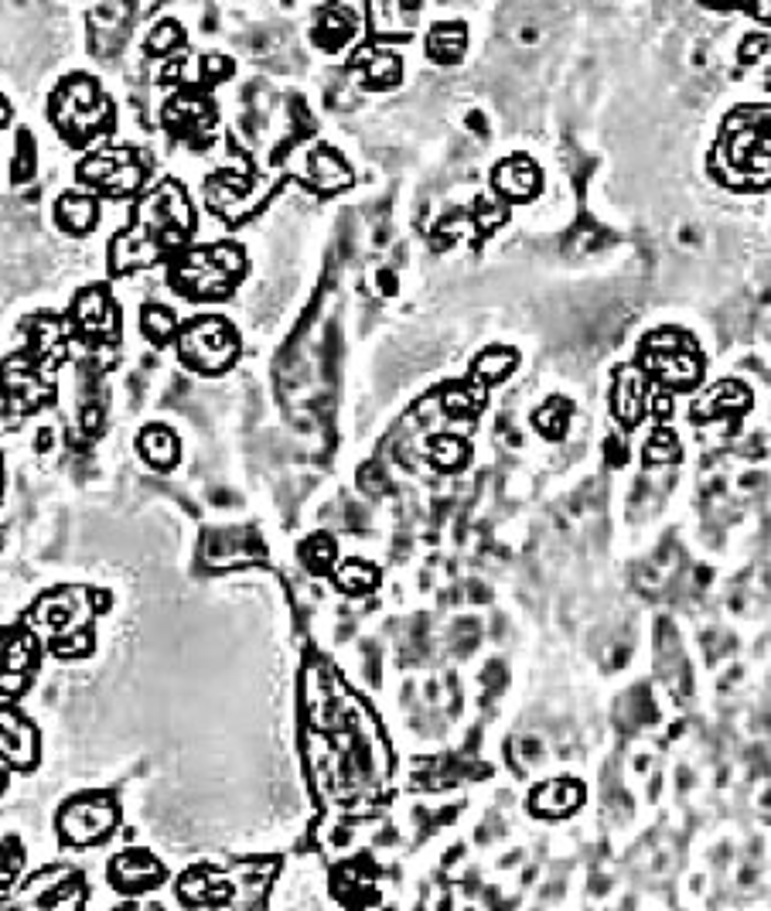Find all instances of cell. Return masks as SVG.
Masks as SVG:
<instances>
[{"mask_svg": "<svg viewBox=\"0 0 771 911\" xmlns=\"http://www.w3.org/2000/svg\"><path fill=\"white\" fill-rule=\"evenodd\" d=\"M0 393L18 410H38L55 396V386L45 376V366H38L35 359L18 352L11 359H4V366H0Z\"/></svg>", "mask_w": 771, "mask_h": 911, "instance_id": "9c48e42d", "label": "cell"}, {"mask_svg": "<svg viewBox=\"0 0 771 911\" xmlns=\"http://www.w3.org/2000/svg\"><path fill=\"white\" fill-rule=\"evenodd\" d=\"M123 911H157V908H123Z\"/></svg>", "mask_w": 771, "mask_h": 911, "instance_id": "ee69618b", "label": "cell"}, {"mask_svg": "<svg viewBox=\"0 0 771 911\" xmlns=\"http://www.w3.org/2000/svg\"><path fill=\"white\" fill-rule=\"evenodd\" d=\"M516 366H519V352L509 349V345H495V349H485V352L475 355V362H471V376L485 386H495V383H505Z\"/></svg>", "mask_w": 771, "mask_h": 911, "instance_id": "484cf974", "label": "cell"}, {"mask_svg": "<svg viewBox=\"0 0 771 911\" xmlns=\"http://www.w3.org/2000/svg\"><path fill=\"white\" fill-rule=\"evenodd\" d=\"M11 120V106H7V99L0 96V123H7Z\"/></svg>", "mask_w": 771, "mask_h": 911, "instance_id": "7bdbcfd3", "label": "cell"}, {"mask_svg": "<svg viewBox=\"0 0 771 911\" xmlns=\"http://www.w3.org/2000/svg\"><path fill=\"white\" fill-rule=\"evenodd\" d=\"M140 454L147 458V465L171 468L178 461V437L168 427H147L140 434Z\"/></svg>", "mask_w": 771, "mask_h": 911, "instance_id": "83f0119b", "label": "cell"}, {"mask_svg": "<svg viewBox=\"0 0 771 911\" xmlns=\"http://www.w3.org/2000/svg\"><path fill=\"white\" fill-rule=\"evenodd\" d=\"M359 38V14L352 7L338 4V0H328L314 11L311 18V41L321 48V52L335 55L345 52L352 41Z\"/></svg>", "mask_w": 771, "mask_h": 911, "instance_id": "2e32d148", "label": "cell"}, {"mask_svg": "<svg viewBox=\"0 0 771 911\" xmlns=\"http://www.w3.org/2000/svg\"><path fill=\"white\" fill-rule=\"evenodd\" d=\"M308 181L318 188V192L335 195V192H345V188L352 185L355 171H352V164L335 151V147L321 144V147H314L311 157H308Z\"/></svg>", "mask_w": 771, "mask_h": 911, "instance_id": "ffe728a7", "label": "cell"}, {"mask_svg": "<svg viewBox=\"0 0 771 911\" xmlns=\"http://www.w3.org/2000/svg\"><path fill=\"white\" fill-rule=\"evenodd\" d=\"M31 342H35L38 362L55 366V362L65 359V349H69V328H65V321H58V318H38L35 325H31Z\"/></svg>", "mask_w": 771, "mask_h": 911, "instance_id": "cb8c5ba5", "label": "cell"}, {"mask_svg": "<svg viewBox=\"0 0 771 911\" xmlns=\"http://www.w3.org/2000/svg\"><path fill=\"white\" fill-rule=\"evenodd\" d=\"M441 403H444V410L451 413V417H458V420H475L478 413L485 410V403H488V386H485V383H478L475 376L454 379V383H447V386L441 389Z\"/></svg>", "mask_w": 771, "mask_h": 911, "instance_id": "7402d4cb", "label": "cell"}, {"mask_svg": "<svg viewBox=\"0 0 771 911\" xmlns=\"http://www.w3.org/2000/svg\"><path fill=\"white\" fill-rule=\"evenodd\" d=\"M751 410V389L737 379H724V383L710 386L700 400L693 403L690 420L693 424H714V420H727L734 424L741 413Z\"/></svg>", "mask_w": 771, "mask_h": 911, "instance_id": "ac0fdd59", "label": "cell"}, {"mask_svg": "<svg viewBox=\"0 0 771 911\" xmlns=\"http://www.w3.org/2000/svg\"><path fill=\"white\" fill-rule=\"evenodd\" d=\"M369 41L379 45H406L417 31L420 0H369Z\"/></svg>", "mask_w": 771, "mask_h": 911, "instance_id": "9a60e30c", "label": "cell"}, {"mask_svg": "<svg viewBox=\"0 0 771 911\" xmlns=\"http://www.w3.org/2000/svg\"><path fill=\"white\" fill-rule=\"evenodd\" d=\"M348 76L369 93H386V89H396L403 82V55L393 45L366 41L348 59Z\"/></svg>", "mask_w": 771, "mask_h": 911, "instance_id": "7c38bea8", "label": "cell"}, {"mask_svg": "<svg viewBox=\"0 0 771 911\" xmlns=\"http://www.w3.org/2000/svg\"><path fill=\"white\" fill-rule=\"evenodd\" d=\"M178 318H174L171 308H164V304H144V311H140V331H144V338L151 345H168L178 338Z\"/></svg>", "mask_w": 771, "mask_h": 911, "instance_id": "f1b7e54d", "label": "cell"}, {"mask_svg": "<svg viewBox=\"0 0 771 911\" xmlns=\"http://www.w3.org/2000/svg\"><path fill=\"white\" fill-rule=\"evenodd\" d=\"M246 277V253L236 243H205L181 250L168 270V284L188 301H222Z\"/></svg>", "mask_w": 771, "mask_h": 911, "instance_id": "277c9868", "label": "cell"}, {"mask_svg": "<svg viewBox=\"0 0 771 911\" xmlns=\"http://www.w3.org/2000/svg\"><path fill=\"white\" fill-rule=\"evenodd\" d=\"M543 188L540 168L536 161H529L526 154H512L502 157L499 164L492 168V192L502 198V202L522 205V202H533Z\"/></svg>", "mask_w": 771, "mask_h": 911, "instance_id": "e0dca14e", "label": "cell"}, {"mask_svg": "<svg viewBox=\"0 0 771 911\" xmlns=\"http://www.w3.org/2000/svg\"><path fill=\"white\" fill-rule=\"evenodd\" d=\"M181 41H185V31H181L174 21H161L151 35H147V55H171Z\"/></svg>", "mask_w": 771, "mask_h": 911, "instance_id": "d6a6232c", "label": "cell"}, {"mask_svg": "<svg viewBox=\"0 0 771 911\" xmlns=\"http://www.w3.org/2000/svg\"><path fill=\"white\" fill-rule=\"evenodd\" d=\"M570 417H574V403L567 396H550L540 410L533 413V427L540 430L546 441H563L570 427Z\"/></svg>", "mask_w": 771, "mask_h": 911, "instance_id": "4316f807", "label": "cell"}, {"mask_svg": "<svg viewBox=\"0 0 771 911\" xmlns=\"http://www.w3.org/2000/svg\"><path fill=\"white\" fill-rule=\"evenodd\" d=\"M48 117L58 127L69 144H93L96 137H103L113 127V103L99 93V86L89 76H69L58 82L52 93V106Z\"/></svg>", "mask_w": 771, "mask_h": 911, "instance_id": "8992f818", "label": "cell"}, {"mask_svg": "<svg viewBox=\"0 0 771 911\" xmlns=\"http://www.w3.org/2000/svg\"><path fill=\"white\" fill-rule=\"evenodd\" d=\"M18 867H21V847L18 843H0V888H7L14 881Z\"/></svg>", "mask_w": 771, "mask_h": 911, "instance_id": "8d00e7d4", "label": "cell"}, {"mask_svg": "<svg viewBox=\"0 0 771 911\" xmlns=\"http://www.w3.org/2000/svg\"><path fill=\"white\" fill-rule=\"evenodd\" d=\"M710 171L720 185L737 192L771 188V110L761 106L734 110L710 151Z\"/></svg>", "mask_w": 771, "mask_h": 911, "instance_id": "3957f363", "label": "cell"}, {"mask_svg": "<svg viewBox=\"0 0 771 911\" xmlns=\"http://www.w3.org/2000/svg\"><path fill=\"white\" fill-rule=\"evenodd\" d=\"M72 331L93 345L116 342L120 335V311L106 287H86L72 304Z\"/></svg>", "mask_w": 771, "mask_h": 911, "instance_id": "4fadbf2b", "label": "cell"}, {"mask_svg": "<svg viewBox=\"0 0 771 911\" xmlns=\"http://www.w3.org/2000/svg\"><path fill=\"white\" fill-rule=\"evenodd\" d=\"M748 11L758 24H768L771 28V0H748Z\"/></svg>", "mask_w": 771, "mask_h": 911, "instance_id": "ab89813d", "label": "cell"}, {"mask_svg": "<svg viewBox=\"0 0 771 911\" xmlns=\"http://www.w3.org/2000/svg\"><path fill=\"white\" fill-rule=\"evenodd\" d=\"M485 683L488 686H492V683L502 686V666H499V662H495V666H485Z\"/></svg>", "mask_w": 771, "mask_h": 911, "instance_id": "b9f144b4", "label": "cell"}, {"mask_svg": "<svg viewBox=\"0 0 771 911\" xmlns=\"http://www.w3.org/2000/svg\"><path fill=\"white\" fill-rule=\"evenodd\" d=\"M311 768L331 802L369 799L386 789L389 751L386 737L372 724L359 700L342 697L325 717L311 720Z\"/></svg>", "mask_w": 771, "mask_h": 911, "instance_id": "6da1fadb", "label": "cell"}, {"mask_svg": "<svg viewBox=\"0 0 771 911\" xmlns=\"http://www.w3.org/2000/svg\"><path fill=\"white\" fill-rule=\"evenodd\" d=\"M768 35H761V31H754V35H744L741 38V48H737V62L741 65H758L761 59L768 55Z\"/></svg>", "mask_w": 771, "mask_h": 911, "instance_id": "d590c367", "label": "cell"}, {"mask_svg": "<svg viewBox=\"0 0 771 911\" xmlns=\"http://www.w3.org/2000/svg\"><path fill=\"white\" fill-rule=\"evenodd\" d=\"M116 826V806L110 795H82L58 816L65 843H99Z\"/></svg>", "mask_w": 771, "mask_h": 911, "instance_id": "30bf717a", "label": "cell"}, {"mask_svg": "<svg viewBox=\"0 0 771 911\" xmlns=\"http://www.w3.org/2000/svg\"><path fill=\"white\" fill-rule=\"evenodd\" d=\"M604 451H608V461H611V465H625L628 447L621 444V437H608V441H604Z\"/></svg>", "mask_w": 771, "mask_h": 911, "instance_id": "f35d334b", "label": "cell"}, {"mask_svg": "<svg viewBox=\"0 0 771 911\" xmlns=\"http://www.w3.org/2000/svg\"><path fill=\"white\" fill-rule=\"evenodd\" d=\"M164 123L171 127L174 137H185V140H209L215 123H219V110H215L212 96L202 93V89H178L168 106H164Z\"/></svg>", "mask_w": 771, "mask_h": 911, "instance_id": "8fae6325", "label": "cell"}, {"mask_svg": "<svg viewBox=\"0 0 771 911\" xmlns=\"http://www.w3.org/2000/svg\"><path fill=\"white\" fill-rule=\"evenodd\" d=\"M232 59H226V55H205V59H198V82H226L229 76H232Z\"/></svg>", "mask_w": 771, "mask_h": 911, "instance_id": "e575fe53", "label": "cell"}, {"mask_svg": "<svg viewBox=\"0 0 771 911\" xmlns=\"http://www.w3.org/2000/svg\"><path fill=\"white\" fill-rule=\"evenodd\" d=\"M638 369L666 393H690L703 383L707 359L690 331L662 325L642 338L638 345Z\"/></svg>", "mask_w": 771, "mask_h": 911, "instance_id": "5b68a950", "label": "cell"}, {"mask_svg": "<svg viewBox=\"0 0 771 911\" xmlns=\"http://www.w3.org/2000/svg\"><path fill=\"white\" fill-rule=\"evenodd\" d=\"M164 881V867L157 864L147 850H127L113 860L110 867V884L120 894H144L154 891Z\"/></svg>", "mask_w": 771, "mask_h": 911, "instance_id": "d6986e66", "label": "cell"}, {"mask_svg": "<svg viewBox=\"0 0 771 911\" xmlns=\"http://www.w3.org/2000/svg\"><path fill=\"white\" fill-rule=\"evenodd\" d=\"M427 59L434 65H458L468 52V28L461 21H441L427 31Z\"/></svg>", "mask_w": 771, "mask_h": 911, "instance_id": "44dd1931", "label": "cell"}, {"mask_svg": "<svg viewBox=\"0 0 771 911\" xmlns=\"http://www.w3.org/2000/svg\"><path fill=\"white\" fill-rule=\"evenodd\" d=\"M195 233V205L185 185L174 178L154 181L137 195L130 222L116 233L110 246L113 273H134L157 267L185 250Z\"/></svg>", "mask_w": 771, "mask_h": 911, "instance_id": "7a4b0ae2", "label": "cell"}, {"mask_svg": "<svg viewBox=\"0 0 771 911\" xmlns=\"http://www.w3.org/2000/svg\"><path fill=\"white\" fill-rule=\"evenodd\" d=\"M379 574L376 567L366 560H348L342 570H338V584L345 587V591H369V587H376Z\"/></svg>", "mask_w": 771, "mask_h": 911, "instance_id": "1f68e13d", "label": "cell"}, {"mask_svg": "<svg viewBox=\"0 0 771 911\" xmlns=\"http://www.w3.org/2000/svg\"><path fill=\"white\" fill-rule=\"evenodd\" d=\"M744 0H700V7H710V11H737Z\"/></svg>", "mask_w": 771, "mask_h": 911, "instance_id": "60d3db41", "label": "cell"}, {"mask_svg": "<svg viewBox=\"0 0 771 911\" xmlns=\"http://www.w3.org/2000/svg\"><path fill=\"white\" fill-rule=\"evenodd\" d=\"M580 802H584L580 782H550L546 789L533 792L529 806H533L540 816H567V813H574Z\"/></svg>", "mask_w": 771, "mask_h": 911, "instance_id": "d4e9b609", "label": "cell"}, {"mask_svg": "<svg viewBox=\"0 0 771 911\" xmlns=\"http://www.w3.org/2000/svg\"><path fill=\"white\" fill-rule=\"evenodd\" d=\"M642 458H645V465H676V461L683 458V444H679L676 430L659 427L656 434L645 441Z\"/></svg>", "mask_w": 771, "mask_h": 911, "instance_id": "4dcf8cb0", "label": "cell"}, {"mask_svg": "<svg viewBox=\"0 0 771 911\" xmlns=\"http://www.w3.org/2000/svg\"><path fill=\"white\" fill-rule=\"evenodd\" d=\"M427 454L434 461V468L441 471H458L468 465L471 458V444L458 434H437L434 441L427 444Z\"/></svg>", "mask_w": 771, "mask_h": 911, "instance_id": "f546056e", "label": "cell"}, {"mask_svg": "<svg viewBox=\"0 0 771 911\" xmlns=\"http://www.w3.org/2000/svg\"><path fill=\"white\" fill-rule=\"evenodd\" d=\"M76 175L86 185V192L120 202V198L140 192V185H144V161L130 147H103V151L82 157Z\"/></svg>", "mask_w": 771, "mask_h": 911, "instance_id": "ba28073f", "label": "cell"}, {"mask_svg": "<svg viewBox=\"0 0 771 911\" xmlns=\"http://www.w3.org/2000/svg\"><path fill=\"white\" fill-rule=\"evenodd\" d=\"M649 413L659 420H669L673 417V393H666V389L656 386V393H652V403H649Z\"/></svg>", "mask_w": 771, "mask_h": 911, "instance_id": "74e56055", "label": "cell"}, {"mask_svg": "<svg viewBox=\"0 0 771 911\" xmlns=\"http://www.w3.org/2000/svg\"><path fill=\"white\" fill-rule=\"evenodd\" d=\"M178 355L198 376H219L239 359V335L219 314H198L178 328Z\"/></svg>", "mask_w": 771, "mask_h": 911, "instance_id": "52a82bcc", "label": "cell"}, {"mask_svg": "<svg viewBox=\"0 0 771 911\" xmlns=\"http://www.w3.org/2000/svg\"><path fill=\"white\" fill-rule=\"evenodd\" d=\"M335 553H338V546L331 536H311V540L304 543V560H308V567L314 574H325L331 563H335Z\"/></svg>", "mask_w": 771, "mask_h": 911, "instance_id": "836d02e7", "label": "cell"}, {"mask_svg": "<svg viewBox=\"0 0 771 911\" xmlns=\"http://www.w3.org/2000/svg\"><path fill=\"white\" fill-rule=\"evenodd\" d=\"M99 219V202L93 192H65L55 202V222L65 233H89Z\"/></svg>", "mask_w": 771, "mask_h": 911, "instance_id": "603a6c76", "label": "cell"}, {"mask_svg": "<svg viewBox=\"0 0 771 911\" xmlns=\"http://www.w3.org/2000/svg\"><path fill=\"white\" fill-rule=\"evenodd\" d=\"M656 393V383L638 369V362L632 366H618L615 369V383H611V410H615L618 424L635 430L649 417V403Z\"/></svg>", "mask_w": 771, "mask_h": 911, "instance_id": "5bb4252c", "label": "cell"}]
</instances>
